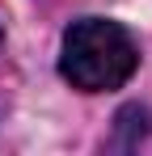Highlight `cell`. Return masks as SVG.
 <instances>
[{
  "instance_id": "cell-1",
  "label": "cell",
  "mask_w": 152,
  "mask_h": 156,
  "mask_svg": "<svg viewBox=\"0 0 152 156\" xmlns=\"http://www.w3.org/2000/svg\"><path fill=\"white\" fill-rule=\"evenodd\" d=\"M139 63V51L131 42L118 21H101L85 17L63 34V55H59V72L72 80L80 93H106L131 80Z\"/></svg>"
},
{
  "instance_id": "cell-2",
  "label": "cell",
  "mask_w": 152,
  "mask_h": 156,
  "mask_svg": "<svg viewBox=\"0 0 152 156\" xmlns=\"http://www.w3.org/2000/svg\"><path fill=\"white\" fill-rule=\"evenodd\" d=\"M114 122H118V148H135L148 135V110L144 105H123Z\"/></svg>"
},
{
  "instance_id": "cell-3",
  "label": "cell",
  "mask_w": 152,
  "mask_h": 156,
  "mask_svg": "<svg viewBox=\"0 0 152 156\" xmlns=\"http://www.w3.org/2000/svg\"><path fill=\"white\" fill-rule=\"evenodd\" d=\"M0 42H4V34H0Z\"/></svg>"
}]
</instances>
